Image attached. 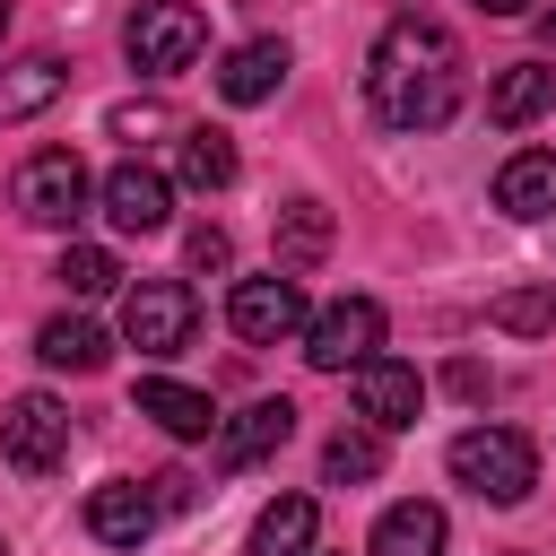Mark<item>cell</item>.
<instances>
[{
    "label": "cell",
    "instance_id": "6da1fadb",
    "mask_svg": "<svg viewBox=\"0 0 556 556\" xmlns=\"http://www.w3.org/2000/svg\"><path fill=\"white\" fill-rule=\"evenodd\" d=\"M365 96L391 130H443L460 104V43L434 17H391L374 61H365Z\"/></svg>",
    "mask_w": 556,
    "mask_h": 556
},
{
    "label": "cell",
    "instance_id": "7a4b0ae2",
    "mask_svg": "<svg viewBox=\"0 0 556 556\" xmlns=\"http://www.w3.org/2000/svg\"><path fill=\"white\" fill-rule=\"evenodd\" d=\"M452 478L486 504H521L539 486V443L513 426H469V434H452Z\"/></svg>",
    "mask_w": 556,
    "mask_h": 556
},
{
    "label": "cell",
    "instance_id": "3957f363",
    "mask_svg": "<svg viewBox=\"0 0 556 556\" xmlns=\"http://www.w3.org/2000/svg\"><path fill=\"white\" fill-rule=\"evenodd\" d=\"M122 43H130V61H139L148 78H174V70H191V61L208 52V17H200L191 0H139L130 26H122Z\"/></svg>",
    "mask_w": 556,
    "mask_h": 556
},
{
    "label": "cell",
    "instance_id": "277c9868",
    "mask_svg": "<svg viewBox=\"0 0 556 556\" xmlns=\"http://www.w3.org/2000/svg\"><path fill=\"white\" fill-rule=\"evenodd\" d=\"M191 321H200V295L182 278H130L122 287V339L139 356H174L191 348Z\"/></svg>",
    "mask_w": 556,
    "mask_h": 556
},
{
    "label": "cell",
    "instance_id": "5b68a950",
    "mask_svg": "<svg viewBox=\"0 0 556 556\" xmlns=\"http://www.w3.org/2000/svg\"><path fill=\"white\" fill-rule=\"evenodd\" d=\"M0 452H9L17 478H52V469L70 460V408H61L52 391H17V400L0 408Z\"/></svg>",
    "mask_w": 556,
    "mask_h": 556
},
{
    "label": "cell",
    "instance_id": "8992f818",
    "mask_svg": "<svg viewBox=\"0 0 556 556\" xmlns=\"http://www.w3.org/2000/svg\"><path fill=\"white\" fill-rule=\"evenodd\" d=\"M382 356V304L374 295H339L330 313L304 321V365L313 374H348V365H374Z\"/></svg>",
    "mask_w": 556,
    "mask_h": 556
},
{
    "label": "cell",
    "instance_id": "52a82bcc",
    "mask_svg": "<svg viewBox=\"0 0 556 556\" xmlns=\"http://www.w3.org/2000/svg\"><path fill=\"white\" fill-rule=\"evenodd\" d=\"M17 217L26 226H70L78 208H87V165L70 156V148H43V156H26L17 165Z\"/></svg>",
    "mask_w": 556,
    "mask_h": 556
},
{
    "label": "cell",
    "instance_id": "ba28073f",
    "mask_svg": "<svg viewBox=\"0 0 556 556\" xmlns=\"http://www.w3.org/2000/svg\"><path fill=\"white\" fill-rule=\"evenodd\" d=\"M226 321H235V339H252V348H278L287 330H304V287L295 278H235V295H226Z\"/></svg>",
    "mask_w": 556,
    "mask_h": 556
},
{
    "label": "cell",
    "instance_id": "9c48e42d",
    "mask_svg": "<svg viewBox=\"0 0 556 556\" xmlns=\"http://www.w3.org/2000/svg\"><path fill=\"white\" fill-rule=\"evenodd\" d=\"M417 408H426V374H417V365H400V356H374V365H356V417H365L374 434H400V426H417Z\"/></svg>",
    "mask_w": 556,
    "mask_h": 556
},
{
    "label": "cell",
    "instance_id": "30bf717a",
    "mask_svg": "<svg viewBox=\"0 0 556 556\" xmlns=\"http://www.w3.org/2000/svg\"><path fill=\"white\" fill-rule=\"evenodd\" d=\"M104 217L122 226V235H165V217H174V182L156 174V165H113L104 174Z\"/></svg>",
    "mask_w": 556,
    "mask_h": 556
},
{
    "label": "cell",
    "instance_id": "8fae6325",
    "mask_svg": "<svg viewBox=\"0 0 556 556\" xmlns=\"http://www.w3.org/2000/svg\"><path fill=\"white\" fill-rule=\"evenodd\" d=\"M139 417H156L174 443H208V434L226 426L208 391H191V382H165V374H148V382H139Z\"/></svg>",
    "mask_w": 556,
    "mask_h": 556
},
{
    "label": "cell",
    "instance_id": "7c38bea8",
    "mask_svg": "<svg viewBox=\"0 0 556 556\" xmlns=\"http://www.w3.org/2000/svg\"><path fill=\"white\" fill-rule=\"evenodd\" d=\"M287 434H295V408H287V400H252L243 417L217 426V469H252V460H269Z\"/></svg>",
    "mask_w": 556,
    "mask_h": 556
},
{
    "label": "cell",
    "instance_id": "4fadbf2b",
    "mask_svg": "<svg viewBox=\"0 0 556 556\" xmlns=\"http://www.w3.org/2000/svg\"><path fill=\"white\" fill-rule=\"evenodd\" d=\"M278 78H287V43H278V35H252V43H235V52L217 61V96H226V104H269Z\"/></svg>",
    "mask_w": 556,
    "mask_h": 556
},
{
    "label": "cell",
    "instance_id": "5bb4252c",
    "mask_svg": "<svg viewBox=\"0 0 556 556\" xmlns=\"http://www.w3.org/2000/svg\"><path fill=\"white\" fill-rule=\"evenodd\" d=\"M87 530H96L104 547H139V539L156 530V495L130 486V478H104V486L87 495Z\"/></svg>",
    "mask_w": 556,
    "mask_h": 556
},
{
    "label": "cell",
    "instance_id": "9a60e30c",
    "mask_svg": "<svg viewBox=\"0 0 556 556\" xmlns=\"http://www.w3.org/2000/svg\"><path fill=\"white\" fill-rule=\"evenodd\" d=\"M495 208L504 217H556V148H521V156H504V174H495Z\"/></svg>",
    "mask_w": 556,
    "mask_h": 556
},
{
    "label": "cell",
    "instance_id": "2e32d148",
    "mask_svg": "<svg viewBox=\"0 0 556 556\" xmlns=\"http://www.w3.org/2000/svg\"><path fill=\"white\" fill-rule=\"evenodd\" d=\"M539 113H556V70H547V61H513V70L486 87V122H495V130H521V122H539Z\"/></svg>",
    "mask_w": 556,
    "mask_h": 556
},
{
    "label": "cell",
    "instance_id": "e0dca14e",
    "mask_svg": "<svg viewBox=\"0 0 556 556\" xmlns=\"http://www.w3.org/2000/svg\"><path fill=\"white\" fill-rule=\"evenodd\" d=\"M70 87V70L52 61V52H26V61H9L0 70V122H35L52 96Z\"/></svg>",
    "mask_w": 556,
    "mask_h": 556
},
{
    "label": "cell",
    "instance_id": "ac0fdd59",
    "mask_svg": "<svg viewBox=\"0 0 556 556\" xmlns=\"http://www.w3.org/2000/svg\"><path fill=\"white\" fill-rule=\"evenodd\" d=\"M35 356H43V365H61V374H96V365L113 356V339H104L96 321L61 313V321H43V330H35Z\"/></svg>",
    "mask_w": 556,
    "mask_h": 556
},
{
    "label": "cell",
    "instance_id": "d6986e66",
    "mask_svg": "<svg viewBox=\"0 0 556 556\" xmlns=\"http://www.w3.org/2000/svg\"><path fill=\"white\" fill-rule=\"evenodd\" d=\"M374 556H443V504H391L374 521Z\"/></svg>",
    "mask_w": 556,
    "mask_h": 556
},
{
    "label": "cell",
    "instance_id": "ffe728a7",
    "mask_svg": "<svg viewBox=\"0 0 556 556\" xmlns=\"http://www.w3.org/2000/svg\"><path fill=\"white\" fill-rule=\"evenodd\" d=\"M313 495H278L261 521H252V556H313Z\"/></svg>",
    "mask_w": 556,
    "mask_h": 556
},
{
    "label": "cell",
    "instance_id": "44dd1931",
    "mask_svg": "<svg viewBox=\"0 0 556 556\" xmlns=\"http://www.w3.org/2000/svg\"><path fill=\"white\" fill-rule=\"evenodd\" d=\"M174 165H182V182H191V191H226V182H235V139H226V130H208V122H191V130H182V148H174Z\"/></svg>",
    "mask_w": 556,
    "mask_h": 556
},
{
    "label": "cell",
    "instance_id": "7402d4cb",
    "mask_svg": "<svg viewBox=\"0 0 556 556\" xmlns=\"http://www.w3.org/2000/svg\"><path fill=\"white\" fill-rule=\"evenodd\" d=\"M269 235H278V261H287V269H313V261L330 252V208H321V200H287Z\"/></svg>",
    "mask_w": 556,
    "mask_h": 556
},
{
    "label": "cell",
    "instance_id": "603a6c76",
    "mask_svg": "<svg viewBox=\"0 0 556 556\" xmlns=\"http://www.w3.org/2000/svg\"><path fill=\"white\" fill-rule=\"evenodd\" d=\"M321 478H330V486H365V478H382V434H374V426H339L330 452H321Z\"/></svg>",
    "mask_w": 556,
    "mask_h": 556
},
{
    "label": "cell",
    "instance_id": "cb8c5ba5",
    "mask_svg": "<svg viewBox=\"0 0 556 556\" xmlns=\"http://www.w3.org/2000/svg\"><path fill=\"white\" fill-rule=\"evenodd\" d=\"M486 321H495V330H513V339L556 330V278H539V287H504V295L486 304Z\"/></svg>",
    "mask_w": 556,
    "mask_h": 556
},
{
    "label": "cell",
    "instance_id": "d4e9b609",
    "mask_svg": "<svg viewBox=\"0 0 556 556\" xmlns=\"http://www.w3.org/2000/svg\"><path fill=\"white\" fill-rule=\"evenodd\" d=\"M52 278H61V287H70V295H113V287H122V261H113V252H104V243H70V252H61V269H52Z\"/></svg>",
    "mask_w": 556,
    "mask_h": 556
},
{
    "label": "cell",
    "instance_id": "484cf974",
    "mask_svg": "<svg viewBox=\"0 0 556 556\" xmlns=\"http://www.w3.org/2000/svg\"><path fill=\"white\" fill-rule=\"evenodd\" d=\"M104 130L139 148V139H156V130H174V113H165V104H113V113H104Z\"/></svg>",
    "mask_w": 556,
    "mask_h": 556
},
{
    "label": "cell",
    "instance_id": "4316f807",
    "mask_svg": "<svg viewBox=\"0 0 556 556\" xmlns=\"http://www.w3.org/2000/svg\"><path fill=\"white\" fill-rule=\"evenodd\" d=\"M226 226H191V269H226Z\"/></svg>",
    "mask_w": 556,
    "mask_h": 556
},
{
    "label": "cell",
    "instance_id": "83f0119b",
    "mask_svg": "<svg viewBox=\"0 0 556 556\" xmlns=\"http://www.w3.org/2000/svg\"><path fill=\"white\" fill-rule=\"evenodd\" d=\"M478 9H486V17H521L530 0H478Z\"/></svg>",
    "mask_w": 556,
    "mask_h": 556
},
{
    "label": "cell",
    "instance_id": "f1b7e54d",
    "mask_svg": "<svg viewBox=\"0 0 556 556\" xmlns=\"http://www.w3.org/2000/svg\"><path fill=\"white\" fill-rule=\"evenodd\" d=\"M547 43H556V17H547Z\"/></svg>",
    "mask_w": 556,
    "mask_h": 556
},
{
    "label": "cell",
    "instance_id": "f546056e",
    "mask_svg": "<svg viewBox=\"0 0 556 556\" xmlns=\"http://www.w3.org/2000/svg\"><path fill=\"white\" fill-rule=\"evenodd\" d=\"M0 26H9V9H0Z\"/></svg>",
    "mask_w": 556,
    "mask_h": 556
},
{
    "label": "cell",
    "instance_id": "4dcf8cb0",
    "mask_svg": "<svg viewBox=\"0 0 556 556\" xmlns=\"http://www.w3.org/2000/svg\"><path fill=\"white\" fill-rule=\"evenodd\" d=\"M0 9H9V0H0Z\"/></svg>",
    "mask_w": 556,
    "mask_h": 556
},
{
    "label": "cell",
    "instance_id": "1f68e13d",
    "mask_svg": "<svg viewBox=\"0 0 556 556\" xmlns=\"http://www.w3.org/2000/svg\"><path fill=\"white\" fill-rule=\"evenodd\" d=\"M0 556H9V547H0Z\"/></svg>",
    "mask_w": 556,
    "mask_h": 556
}]
</instances>
